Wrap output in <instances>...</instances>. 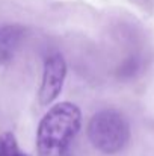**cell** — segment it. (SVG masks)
<instances>
[{
	"label": "cell",
	"instance_id": "6da1fadb",
	"mask_svg": "<svg viewBox=\"0 0 154 156\" xmlns=\"http://www.w3.org/2000/svg\"><path fill=\"white\" fill-rule=\"evenodd\" d=\"M82 127L79 106L62 102L51 106L36 130L38 156H74L73 141Z\"/></svg>",
	"mask_w": 154,
	"mask_h": 156
},
{
	"label": "cell",
	"instance_id": "7a4b0ae2",
	"mask_svg": "<svg viewBox=\"0 0 154 156\" xmlns=\"http://www.w3.org/2000/svg\"><path fill=\"white\" fill-rule=\"evenodd\" d=\"M91 144L104 155L119 153L130 141V124L125 115L116 109H101L88 123Z\"/></svg>",
	"mask_w": 154,
	"mask_h": 156
},
{
	"label": "cell",
	"instance_id": "3957f363",
	"mask_svg": "<svg viewBox=\"0 0 154 156\" xmlns=\"http://www.w3.org/2000/svg\"><path fill=\"white\" fill-rule=\"evenodd\" d=\"M65 77H67L65 58L60 53L49 55L44 61L43 82L38 91V100L41 106H49L59 97L63 88Z\"/></svg>",
	"mask_w": 154,
	"mask_h": 156
},
{
	"label": "cell",
	"instance_id": "277c9868",
	"mask_svg": "<svg viewBox=\"0 0 154 156\" xmlns=\"http://www.w3.org/2000/svg\"><path fill=\"white\" fill-rule=\"evenodd\" d=\"M26 35V29L20 24H8L0 29V62H8Z\"/></svg>",
	"mask_w": 154,
	"mask_h": 156
},
{
	"label": "cell",
	"instance_id": "5b68a950",
	"mask_svg": "<svg viewBox=\"0 0 154 156\" xmlns=\"http://www.w3.org/2000/svg\"><path fill=\"white\" fill-rule=\"evenodd\" d=\"M0 150H2V156H30L20 152L17 140L12 132H5L0 136Z\"/></svg>",
	"mask_w": 154,
	"mask_h": 156
},
{
	"label": "cell",
	"instance_id": "8992f818",
	"mask_svg": "<svg viewBox=\"0 0 154 156\" xmlns=\"http://www.w3.org/2000/svg\"><path fill=\"white\" fill-rule=\"evenodd\" d=\"M139 70H141V59L138 56H130L118 68V76L122 79H130V77L136 76L139 73Z\"/></svg>",
	"mask_w": 154,
	"mask_h": 156
},
{
	"label": "cell",
	"instance_id": "52a82bcc",
	"mask_svg": "<svg viewBox=\"0 0 154 156\" xmlns=\"http://www.w3.org/2000/svg\"><path fill=\"white\" fill-rule=\"evenodd\" d=\"M0 156H2V150H0Z\"/></svg>",
	"mask_w": 154,
	"mask_h": 156
}]
</instances>
